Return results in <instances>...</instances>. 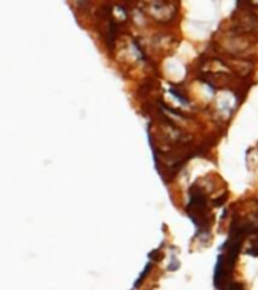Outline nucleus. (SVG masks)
<instances>
[{"mask_svg":"<svg viewBox=\"0 0 258 290\" xmlns=\"http://www.w3.org/2000/svg\"><path fill=\"white\" fill-rule=\"evenodd\" d=\"M226 290H243V287L240 284H229L226 287Z\"/></svg>","mask_w":258,"mask_h":290,"instance_id":"f257e3e1","label":"nucleus"}]
</instances>
